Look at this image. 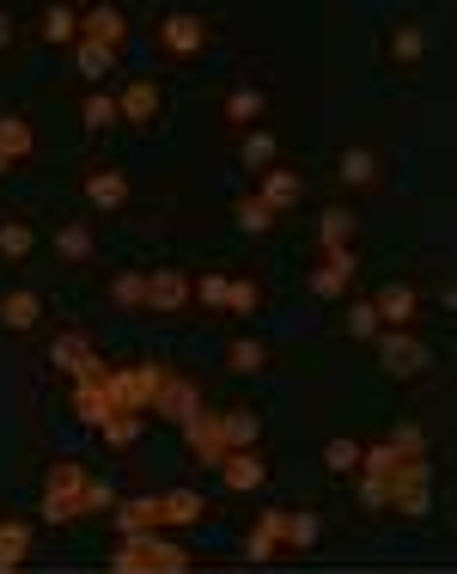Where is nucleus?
<instances>
[{"mask_svg": "<svg viewBox=\"0 0 457 574\" xmlns=\"http://www.w3.org/2000/svg\"><path fill=\"white\" fill-rule=\"evenodd\" d=\"M116 489H110L104 477H91L79 459H55L49 465V489H44V520L49 526H74V520H86V513H110L116 508Z\"/></svg>", "mask_w": 457, "mask_h": 574, "instance_id": "f257e3e1", "label": "nucleus"}, {"mask_svg": "<svg viewBox=\"0 0 457 574\" xmlns=\"http://www.w3.org/2000/svg\"><path fill=\"white\" fill-rule=\"evenodd\" d=\"M189 550L171 532H128L110 557V574H189Z\"/></svg>", "mask_w": 457, "mask_h": 574, "instance_id": "f03ea898", "label": "nucleus"}, {"mask_svg": "<svg viewBox=\"0 0 457 574\" xmlns=\"http://www.w3.org/2000/svg\"><path fill=\"white\" fill-rule=\"evenodd\" d=\"M152 44H159V56H171V62H196L201 49H208V19L165 13L159 25H152Z\"/></svg>", "mask_w": 457, "mask_h": 574, "instance_id": "7ed1b4c3", "label": "nucleus"}, {"mask_svg": "<svg viewBox=\"0 0 457 574\" xmlns=\"http://www.w3.org/2000/svg\"><path fill=\"white\" fill-rule=\"evenodd\" d=\"M379 361L391 379H421L427 367H433V349H427L415 330H384L379 337Z\"/></svg>", "mask_w": 457, "mask_h": 574, "instance_id": "20e7f679", "label": "nucleus"}, {"mask_svg": "<svg viewBox=\"0 0 457 574\" xmlns=\"http://www.w3.org/2000/svg\"><path fill=\"white\" fill-rule=\"evenodd\" d=\"M49 367H55L67 386H79V379H98V373H104V361H98V349L86 342V330H61L55 349H49Z\"/></svg>", "mask_w": 457, "mask_h": 574, "instance_id": "39448f33", "label": "nucleus"}, {"mask_svg": "<svg viewBox=\"0 0 457 574\" xmlns=\"http://www.w3.org/2000/svg\"><path fill=\"white\" fill-rule=\"evenodd\" d=\"M183 447L201 471H220L226 465V440H220V410H201V416L183 422Z\"/></svg>", "mask_w": 457, "mask_h": 574, "instance_id": "423d86ee", "label": "nucleus"}, {"mask_svg": "<svg viewBox=\"0 0 457 574\" xmlns=\"http://www.w3.org/2000/svg\"><path fill=\"white\" fill-rule=\"evenodd\" d=\"M116 110H122V123H128V129L159 123V110H165V86H159V80H128V86L116 93Z\"/></svg>", "mask_w": 457, "mask_h": 574, "instance_id": "0eeeda50", "label": "nucleus"}, {"mask_svg": "<svg viewBox=\"0 0 457 574\" xmlns=\"http://www.w3.org/2000/svg\"><path fill=\"white\" fill-rule=\"evenodd\" d=\"M44 318H49V306H44V294H37V288H7V294H0V330L30 337Z\"/></svg>", "mask_w": 457, "mask_h": 574, "instance_id": "6e6552de", "label": "nucleus"}, {"mask_svg": "<svg viewBox=\"0 0 457 574\" xmlns=\"http://www.w3.org/2000/svg\"><path fill=\"white\" fill-rule=\"evenodd\" d=\"M305 281H311V294H318V300H348V288H354V251H323Z\"/></svg>", "mask_w": 457, "mask_h": 574, "instance_id": "1a4fd4ad", "label": "nucleus"}, {"mask_svg": "<svg viewBox=\"0 0 457 574\" xmlns=\"http://www.w3.org/2000/svg\"><path fill=\"white\" fill-rule=\"evenodd\" d=\"M196 306V276L183 269H152L147 276V312H183Z\"/></svg>", "mask_w": 457, "mask_h": 574, "instance_id": "9d476101", "label": "nucleus"}, {"mask_svg": "<svg viewBox=\"0 0 457 574\" xmlns=\"http://www.w3.org/2000/svg\"><path fill=\"white\" fill-rule=\"evenodd\" d=\"M335 184L342 190H379L384 159L372 154V147H342V154H335Z\"/></svg>", "mask_w": 457, "mask_h": 574, "instance_id": "9b49d317", "label": "nucleus"}, {"mask_svg": "<svg viewBox=\"0 0 457 574\" xmlns=\"http://www.w3.org/2000/svg\"><path fill=\"white\" fill-rule=\"evenodd\" d=\"M79 37L122 56V44H128V13H122V7H86V13H79Z\"/></svg>", "mask_w": 457, "mask_h": 574, "instance_id": "f8f14e48", "label": "nucleus"}, {"mask_svg": "<svg viewBox=\"0 0 457 574\" xmlns=\"http://www.w3.org/2000/svg\"><path fill=\"white\" fill-rule=\"evenodd\" d=\"M372 312H379L384 330H409L415 312H421V294H415L409 281H391V288H379V294H372Z\"/></svg>", "mask_w": 457, "mask_h": 574, "instance_id": "ddd939ff", "label": "nucleus"}, {"mask_svg": "<svg viewBox=\"0 0 457 574\" xmlns=\"http://www.w3.org/2000/svg\"><path fill=\"white\" fill-rule=\"evenodd\" d=\"M208 520V501L196 496V489H165L159 496V532H189Z\"/></svg>", "mask_w": 457, "mask_h": 574, "instance_id": "4468645a", "label": "nucleus"}, {"mask_svg": "<svg viewBox=\"0 0 457 574\" xmlns=\"http://www.w3.org/2000/svg\"><path fill=\"white\" fill-rule=\"evenodd\" d=\"M257 196L269 203V215L281 220L287 208L305 203V178H299V171H287V166H269V171H262V190H257Z\"/></svg>", "mask_w": 457, "mask_h": 574, "instance_id": "2eb2a0df", "label": "nucleus"}, {"mask_svg": "<svg viewBox=\"0 0 457 574\" xmlns=\"http://www.w3.org/2000/svg\"><path fill=\"white\" fill-rule=\"evenodd\" d=\"M86 203L98 208V215H122V208H128V178H122L116 166L86 171Z\"/></svg>", "mask_w": 457, "mask_h": 574, "instance_id": "dca6fc26", "label": "nucleus"}, {"mask_svg": "<svg viewBox=\"0 0 457 574\" xmlns=\"http://www.w3.org/2000/svg\"><path fill=\"white\" fill-rule=\"evenodd\" d=\"M152 410H159L165 422H189V416H201V391L189 386V379H177V373H165V386H159Z\"/></svg>", "mask_w": 457, "mask_h": 574, "instance_id": "f3484780", "label": "nucleus"}, {"mask_svg": "<svg viewBox=\"0 0 457 574\" xmlns=\"http://www.w3.org/2000/svg\"><path fill=\"white\" fill-rule=\"evenodd\" d=\"M384 62L391 68H421L427 62V32L421 25H391V32H384Z\"/></svg>", "mask_w": 457, "mask_h": 574, "instance_id": "a211bd4d", "label": "nucleus"}, {"mask_svg": "<svg viewBox=\"0 0 457 574\" xmlns=\"http://www.w3.org/2000/svg\"><path fill=\"white\" fill-rule=\"evenodd\" d=\"M49 245H55L61 264H91V257H98V233H91L86 220H61Z\"/></svg>", "mask_w": 457, "mask_h": 574, "instance_id": "6ab92c4d", "label": "nucleus"}, {"mask_svg": "<svg viewBox=\"0 0 457 574\" xmlns=\"http://www.w3.org/2000/svg\"><path fill=\"white\" fill-rule=\"evenodd\" d=\"M220 440H226V452H250L262 440V416L257 410H220Z\"/></svg>", "mask_w": 457, "mask_h": 574, "instance_id": "aec40b11", "label": "nucleus"}, {"mask_svg": "<svg viewBox=\"0 0 457 574\" xmlns=\"http://www.w3.org/2000/svg\"><path fill=\"white\" fill-rule=\"evenodd\" d=\"M30 147H37V129H30V117H25V110H0V154H7V166L30 159Z\"/></svg>", "mask_w": 457, "mask_h": 574, "instance_id": "412c9836", "label": "nucleus"}, {"mask_svg": "<svg viewBox=\"0 0 457 574\" xmlns=\"http://www.w3.org/2000/svg\"><path fill=\"white\" fill-rule=\"evenodd\" d=\"M110 68H116V49H104V44H86V37H79V44H74V74L86 80L91 93H104Z\"/></svg>", "mask_w": 457, "mask_h": 574, "instance_id": "4be33fe9", "label": "nucleus"}, {"mask_svg": "<svg viewBox=\"0 0 457 574\" xmlns=\"http://www.w3.org/2000/svg\"><path fill=\"white\" fill-rule=\"evenodd\" d=\"M262 110H269V93H262V86H232L226 93V123L232 129H262Z\"/></svg>", "mask_w": 457, "mask_h": 574, "instance_id": "5701e85b", "label": "nucleus"}, {"mask_svg": "<svg viewBox=\"0 0 457 574\" xmlns=\"http://www.w3.org/2000/svg\"><path fill=\"white\" fill-rule=\"evenodd\" d=\"M274 159H281V141H274L269 129H244V141H238V166L250 171V178H262Z\"/></svg>", "mask_w": 457, "mask_h": 574, "instance_id": "b1692460", "label": "nucleus"}, {"mask_svg": "<svg viewBox=\"0 0 457 574\" xmlns=\"http://www.w3.org/2000/svg\"><path fill=\"white\" fill-rule=\"evenodd\" d=\"M37 37H44V44L74 49L79 44V13L74 7H44V13H37Z\"/></svg>", "mask_w": 457, "mask_h": 574, "instance_id": "393cba45", "label": "nucleus"}, {"mask_svg": "<svg viewBox=\"0 0 457 574\" xmlns=\"http://www.w3.org/2000/svg\"><path fill=\"white\" fill-rule=\"evenodd\" d=\"M232 220H238L244 239H269L274 233V215H269V203H262L257 190H244L238 203H232Z\"/></svg>", "mask_w": 457, "mask_h": 574, "instance_id": "a878e982", "label": "nucleus"}, {"mask_svg": "<svg viewBox=\"0 0 457 574\" xmlns=\"http://www.w3.org/2000/svg\"><path fill=\"white\" fill-rule=\"evenodd\" d=\"M220 477H226V489H262L269 483V465H262L257 452H226V465H220Z\"/></svg>", "mask_w": 457, "mask_h": 574, "instance_id": "bb28decb", "label": "nucleus"}, {"mask_svg": "<svg viewBox=\"0 0 457 574\" xmlns=\"http://www.w3.org/2000/svg\"><path fill=\"white\" fill-rule=\"evenodd\" d=\"M98 435H104V447H135L140 435H147V416H140V410H110L104 422H98Z\"/></svg>", "mask_w": 457, "mask_h": 574, "instance_id": "cd10ccee", "label": "nucleus"}, {"mask_svg": "<svg viewBox=\"0 0 457 574\" xmlns=\"http://www.w3.org/2000/svg\"><path fill=\"white\" fill-rule=\"evenodd\" d=\"M79 123H86V135H110V129H122L116 93H86V105H79Z\"/></svg>", "mask_w": 457, "mask_h": 574, "instance_id": "c85d7f7f", "label": "nucleus"}, {"mask_svg": "<svg viewBox=\"0 0 457 574\" xmlns=\"http://www.w3.org/2000/svg\"><path fill=\"white\" fill-rule=\"evenodd\" d=\"M281 526H287V513H262L257 526H250V538H244V557H250V562H269L274 550H281Z\"/></svg>", "mask_w": 457, "mask_h": 574, "instance_id": "c756f323", "label": "nucleus"}, {"mask_svg": "<svg viewBox=\"0 0 457 574\" xmlns=\"http://www.w3.org/2000/svg\"><path fill=\"white\" fill-rule=\"evenodd\" d=\"M116 532H159V496H135V501H116Z\"/></svg>", "mask_w": 457, "mask_h": 574, "instance_id": "7c9ffc66", "label": "nucleus"}, {"mask_svg": "<svg viewBox=\"0 0 457 574\" xmlns=\"http://www.w3.org/2000/svg\"><path fill=\"white\" fill-rule=\"evenodd\" d=\"M318 245H323V251H348V245H354V215H348L342 203H330V208L318 215Z\"/></svg>", "mask_w": 457, "mask_h": 574, "instance_id": "2f4dec72", "label": "nucleus"}, {"mask_svg": "<svg viewBox=\"0 0 457 574\" xmlns=\"http://www.w3.org/2000/svg\"><path fill=\"white\" fill-rule=\"evenodd\" d=\"M318 538H323V520L311 508L287 513V526H281V550H293V557H299V550H311Z\"/></svg>", "mask_w": 457, "mask_h": 574, "instance_id": "473e14b6", "label": "nucleus"}, {"mask_svg": "<svg viewBox=\"0 0 457 574\" xmlns=\"http://www.w3.org/2000/svg\"><path fill=\"white\" fill-rule=\"evenodd\" d=\"M30 251H37V233H30V220L7 215V220H0V257H7V264H25Z\"/></svg>", "mask_w": 457, "mask_h": 574, "instance_id": "72a5a7b5", "label": "nucleus"}, {"mask_svg": "<svg viewBox=\"0 0 457 574\" xmlns=\"http://www.w3.org/2000/svg\"><path fill=\"white\" fill-rule=\"evenodd\" d=\"M262 367H269V342H257V337L226 342V373H262Z\"/></svg>", "mask_w": 457, "mask_h": 574, "instance_id": "f704fd0d", "label": "nucleus"}, {"mask_svg": "<svg viewBox=\"0 0 457 574\" xmlns=\"http://www.w3.org/2000/svg\"><path fill=\"white\" fill-rule=\"evenodd\" d=\"M342 330H348L354 342H379L384 325H379V312H372V300H348V312H342Z\"/></svg>", "mask_w": 457, "mask_h": 574, "instance_id": "c9c22d12", "label": "nucleus"}, {"mask_svg": "<svg viewBox=\"0 0 457 574\" xmlns=\"http://www.w3.org/2000/svg\"><path fill=\"white\" fill-rule=\"evenodd\" d=\"M110 306H122V312H147V276L122 269V276L110 281Z\"/></svg>", "mask_w": 457, "mask_h": 574, "instance_id": "e433bc0d", "label": "nucleus"}, {"mask_svg": "<svg viewBox=\"0 0 457 574\" xmlns=\"http://www.w3.org/2000/svg\"><path fill=\"white\" fill-rule=\"evenodd\" d=\"M360 459H366L360 440H342V435H335L330 447H323V465H330L335 477H354V471H360Z\"/></svg>", "mask_w": 457, "mask_h": 574, "instance_id": "4c0bfd02", "label": "nucleus"}, {"mask_svg": "<svg viewBox=\"0 0 457 574\" xmlns=\"http://www.w3.org/2000/svg\"><path fill=\"white\" fill-rule=\"evenodd\" d=\"M25 557H30V532L7 520V526H0V574H13Z\"/></svg>", "mask_w": 457, "mask_h": 574, "instance_id": "58836bf2", "label": "nucleus"}, {"mask_svg": "<svg viewBox=\"0 0 457 574\" xmlns=\"http://www.w3.org/2000/svg\"><path fill=\"white\" fill-rule=\"evenodd\" d=\"M354 501H360L366 513H384V508H391V477H372V471H360V477H354Z\"/></svg>", "mask_w": 457, "mask_h": 574, "instance_id": "ea45409f", "label": "nucleus"}, {"mask_svg": "<svg viewBox=\"0 0 457 574\" xmlns=\"http://www.w3.org/2000/svg\"><path fill=\"white\" fill-rule=\"evenodd\" d=\"M226 288H232V276H220V269L196 276V306H208V312H226Z\"/></svg>", "mask_w": 457, "mask_h": 574, "instance_id": "a19ab883", "label": "nucleus"}, {"mask_svg": "<svg viewBox=\"0 0 457 574\" xmlns=\"http://www.w3.org/2000/svg\"><path fill=\"white\" fill-rule=\"evenodd\" d=\"M262 306V288L250 276H232V288H226V312H238V318H250V312Z\"/></svg>", "mask_w": 457, "mask_h": 574, "instance_id": "79ce46f5", "label": "nucleus"}, {"mask_svg": "<svg viewBox=\"0 0 457 574\" xmlns=\"http://www.w3.org/2000/svg\"><path fill=\"white\" fill-rule=\"evenodd\" d=\"M7 44H13V19L0 13V49H7Z\"/></svg>", "mask_w": 457, "mask_h": 574, "instance_id": "37998d69", "label": "nucleus"}, {"mask_svg": "<svg viewBox=\"0 0 457 574\" xmlns=\"http://www.w3.org/2000/svg\"><path fill=\"white\" fill-rule=\"evenodd\" d=\"M7 171H13V166H7V154H0V178H7Z\"/></svg>", "mask_w": 457, "mask_h": 574, "instance_id": "c03bdc74", "label": "nucleus"}]
</instances>
